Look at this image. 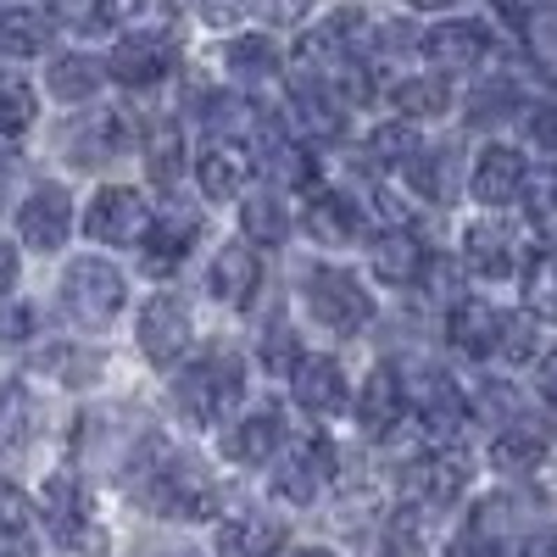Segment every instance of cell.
<instances>
[{
    "label": "cell",
    "instance_id": "6da1fadb",
    "mask_svg": "<svg viewBox=\"0 0 557 557\" xmlns=\"http://www.w3.org/2000/svg\"><path fill=\"white\" fill-rule=\"evenodd\" d=\"M123 491L139 502V507H151L157 519H178V524H201L218 513V485L212 474L201 469L196 457H184L173 451L157 430H146L134 441V451L123 457Z\"/></svg>",
    "mask_w": 557,
    "mask_h": 557
},
{
    "label": "cell",
    "instance_id": "7a4b0ae2",
    "mask_svg": "<svg viewBox=\"0 0 557 557\" xmlns=\"http://www.w3.org/2000/svg\"><path fill=\"white\" fill-rule=\"evenodd\" d=\"M246 396V368L235 351H201L196 362L178 368L173 380V407L190 418L196 430H212V424H228V412L240 407Z\"/></svg>",
    "mask_w": 557,
    "mask_h": 557
},
{
    "label": "cell",
    "instance_id": "3957f363",
    "mask_svg": "<svg viewBox=\"0 0 557 557\" xmlns=\"http://www.w3.org/2000/svg\"><path fill=\"white\" fill-rule=\"evenodd\" d=\"M39 519H45V530H51V541H57L62 552H73V557H107V552H112V535H107V524L96 519L89 485H84V474H73V469H57L51 480H45V491H39Z\"/></svg>",
    "mask_w": 557,
    "mask_h": 557
},
{
    "label": "cell",
    "instance_id": "277c9868",
    "mask_svg": "<svg viewBox=\"0 0 557 557\" xmlns=\"http://www.w3.org/2000/svg\"><path fill=\"white\" fill-rule=\"evenodd\" d=\"M128 285L123 273L107 257H73L62 273V312L78 323V330H107V323L123 312Z\"/></svg>",
    "mask_w": 557,
    "mask_h": 557
},
{
    "label": "cell",
    "instance_id": "5b68a950",
    "mask_svg": "<svg viewBox=\"0 0 557 557\" xmlns=\"http://www.w3.org/2000/svg\"><path fill=\"white\" fill-rule=\"evenodd\" d=\"M301 301H307V312L323 323V330H335V335H357L362 323H374V296L362 290V278L346 273V268H330V262L307 268Z\"/></svg>",
    "mask_w": 557,
    "mask_h": 557
},
{
    "label": "cell",
    "instance_id": "8992f818",
    "mask_svg": "<svg viewBox=\"0 0 557 557\" xmlns=\"http://www.w3.org/2000/svg\"><path fill=\"white\" fill-rule=\"evenodd\" d=\"M469 480H474V469L457 446H430L401 469V502H412V507H424V513L441 519L446 507L469 491Z\"/></svg>",
    "mask_w": 557,
    "mask_h": 557
},
{
    "label": "cell",
    "instance_id": "52a82bcc",
    "mask_svg": "<svg viewBox=\"0 0 557 557\" xmlns=\"http://www.w3.org/2000/svg\"><path fill=\"white\" fill-rule=\"evenodd\" d=\"M112 84L123 89H157L173 67H178V39L162 34V28H139L128 39H117V51L101 62Z\"/></svg>",
    "mask_w": 557,
    "mask_h": 557
},
{
    "label": "cell",
    "instance_id": "ba28073f",
    "mask_svg": "<svg viewBox=\"0 0 557 557\" xmlns=\"http://www.w3.org/2000/svg\"><path fill=\"white\" fill-rule=\"evenodd\" d=\"M330 480H335V446L323 435L290 446L285 457L273 462V496L290 502V507H312L323 491H330Z\"/></svg>",
    "mask_w": 557,
    "mask_h": 557
},
{
    "label": "cell",
    "instance_id": "9c48e42d",
    "mask_svg": "<svg viewBox=\"0 0 557 557\" xmlns=\"http://www.w3.org/2000/svg\"><path fill=\"white\" fill-rule=\"evenodd\" d=\"M190 307H184L173 290H157L146 307H139V351H146V362L157 368H178V357L190 351Z\"/></svg>",
    "mask_w": 557,
    "mask_h": 557
},
{
    "label": "cell",
    "instance_id": "30bf717a",
    "mask_svg": "<svg viewBox=\"0 0 557 557\" xmlns=\"http://www.w3.org/2000/svg\"><path fill=\"white\" fill-rule=\"evenodd\" d=\"M151 223V207L139 190H128V184H107V190L89 196V212H84V235L96 246H134L139 235H146Z\"/></svg>",
    "mask_w": 557,
    "mask_h": 557
},
{
    "label": "cell",
    "instance_id": "8fae6325",
    "mask_svg": "<svg viewBox=\"0 0 557 557\" xmlns=\"http://www.w3.org/2000/svg\"><path fill=\"white\" fill-rule=\"evenodd\" d=\"M73 235V196L62 184H39L28 190V201L17 207V240L28 251H62Z\"/></svg>",
    "mask_w": 557,
    "mask_h": 557
},
{
    "label": "cell",
    "instance_id": "7c38bea8",
    "mask_svg": "<svg viewBox=\"0 0 557 557\" xmlns=\"http://www.w3.org/2000/svg\"><path fill=\"white\" fill-rule=\"evenodd\" d=\"M196 240H201V218L168 207V212H157L146 223V235H139V262H146V273L168 278V273L184 268V257L196 251Z\"/></svg>",
    "mask_w": 557,
    "mask_h": 557
},
{
    "label": "cell",
    "instance_id": "4fadbf2b",
    "mask_svg": "<svg viewBox=\"0 0 557 557\" xmlns=\"http://www.w3.org/2000/svg\"><path fill=\"white\" fill-rule=\"evenodd\" d=\"M469 190H474V201L491 207V212L513 207V201L530 190V162H524V151H513V146H485V151L474 157Z\"/></svg>",
    "mask_w": 557,
    "mask_h": 557
},
{
    "label": "cell",
    "instance_id": "5bb4252c",
    "mask_svg": "<svg viewBox=\"0 0 557 557\" xmlns=\"http://www.w3.org/2000/svg\"><path fill=\"white\" fill-rule=\"evenodd\" d=\"M418 51L446 73H474L491 57V28L480 17H451V23H435L424 39H418Z\"/></svg>",
    "mask_w": 557,
    "mask_h": 557
},
{
    "label": "cell",
    "instance_id": "9a60e30c",
    "mask_svg": "<svg viewBox=\"0 0 557 557\" xmlns=\"http://www.w3.org/2000/svg\"><path fill=\"white\" fill-rule=\"evenodd\" d=\"M278 441H285V412L268 401V407L240 412L235 424H223L218 451H223L228 462H240V469H257V462H268V457L278 451Z\"/></svg>",
    "mask_w": 557,
    "mask_h": 557
},
{
    "label": "cell",
    "instance_id": "2e32d148",
    "mask_svg": "<svg viewBox=\"0 0 557 557\" xmlns=\"http://www.w3.org/2000/svg\"><path fill=\"white\" fill-rule=\"evenodd\" d=\"M401 412H407V380L396 374V362H374L368 380L357 385V424H362V435L385 441L401 424Z\"/></svg>",
    "mask_w": 557,
    "mask_h": 557
},
{
    "label": "cell",
    "instance_id": "e0dca14e",
    "mask_svg": "<svg viewBox=\"0 0 557 557\" xmlns=\"http://www.w3.org/2000/svg\"><path fill=\"white\" fill-rule=\"evenodd\" d=\"M290 396H296V407L301 412H312V418H335L341 407H346V368L335 362V357H307L301 351V362L290 368Z\"/></svg>",
    "mask_w": 557,
    "mask_h": 557
},
{
    "label": "cell",
    "instance_id": "ac0fdd59",
    "mask_svg": "<svg viewBox=\"0 0 557 557\" xmlns=\"http://www.w3.org/2000/svg\"><path fill=\"white\" fill-rule=\"evenodd\" d=\"M62 151L73 168H101L112 157L128 151V117L123 112H89L84 123H73L62 134Z\"/></svg>",
    "mask_w": 557,
    "mask_h": 557
},
{
    "label": "cell",
    "instance_id": "d6986e66",
    "mask_svg": "<svg viewBox=\"0 0 557 557\" xmlns=\"http://www.w3.org/2000/svg\"><path fill=\"white\" fill-rule=\"evenodd\" d=\"M207 290H212V301H223V307H235V312H246L251 307V296L262 290V257L246 246V240H235V246H223L218 257H212V273H207Z\"/></svg>",
    "mask_w": 557,
    "mask_h": 557
},
{
    "label": "cell",
    "instance_id": "ffe728a7",
    "mask_svg": "<svg viewBox=\"0 0 557 557\" xmlns=\"http://www.w3.org/2000/svg\"><path fill=\"white\" fill-rule=\"evenodd\" d=\"M290 112H296V123L312 139H341L346 134V96H341L335 84L312 78V73L290 78Z\"/></svg>",
    "mask_w": 557,
    "mask_h": 557
},
{
    "label": "cell",
    "instance_id": "44dd1931",
    "mask_svg": "<svg viewBox=\"0 0 557 557\" xmlns=\"http://www.w3.org/2000/svg\"><path fill=\"white\" fill-rule=\"evenodd\" d=\"M368 262H374L380 285H418L424 268H430V251H424V240H418L412 228L391 223V228L374 235V246H368Z\"/></svg>",
    "mask_w": 557,
    "mask_h": 557
},
{
    "label": "cell",
    "instance_id": "7402d4cb",
    "mask_svg": "<svg viewBox=\"0 0 557 557\" xmlns=\"http://www.w3.org/2000/svg\"><path fill=\"white\" fill-rule=\"evenodd\" d=\"M45 430V407L23 380H0V457H23Z\"/></svg>",
    "mask_w": 557,
    "mask_h": 557
},
{
    "label": "cell",
    "instance_id": "603a6c76",
    "mask_svg": "<svg viewBox=\"0 0 557 557\" xmlns=\"http://www.w3.org/2000/svg\"><path fill=\"white\" fill-rule=\"evenodd\" d=\"M196 178H201V196L207 201H235L251 178V162L235 139H212V146L196 157Z\"/></svg>",
    "mask_w": 557,
    "mask_h": 557
},
{
    "label": "cell",
    "instance_id": "cb8c5ba5",
    "mask_svg": "<svg viewBox=\"0 0 557 557\" xmlns=\"http://www.w3.org/2000/svg\"><path fill=\"white\" fill-rule=\"evenodd\" d=\"M412 396H418V418H424V430L435 435V446H446V435H457L462 424H469V407H462V396L446 374H424L407 391V401Z\"/></svg>",
    "mask_w": 557,
    "mask_h": 557
},
{
    "label": "cell",
    "instance_id": "d4e9b609",
    "mask_svg": "<svg viewBox=\"0 0 557 557\" xmlns=\"http://www.w3.org/2000/svg\"><path fill=\"white\" fill-rule=\"evenodd\" d=\"M218 557H278L285 552V524L262 519V513H240V519H223L212 535Z\"/></svg>",
    "mask_w": 557,
    "mask_h": 557
},
{
    "label": "cell",
    "instance_id": "484cf974",
    "mask_svg": "<svg viewBox=\"0 0 557 557\" xmlns=\"http://www.w3.org/2000/svg\"><path fill=\"white\" fill-rule=\"evenodd\" d=\"M362 228V207L341 190H312L307 196V235L318 246H351Z\"/></svg>",
    "mask_w": 557,
    "mask_h": 557
},
{
    "label": "cell",
    "instance_id": "4316f807",
    "mask_svg": "<svg viewBox=\"0 0 557 557\" xmlns=\"http://www.w3.org/2000/svg\"><path fill=\"white\" fill-rule=\"evenodd\" d=\"M57 39V17L45 7H7L0 12V57H45Z\"/></svg>",
    "mask_w": 557,
    "mask_h": 557
},
{
    "label": "cell",
    "instance_id": "83f0119b",
    "mask_svg": "<svg viewBox=\"0 0 557 557\" xmlns=\"http://www.w3.org/2000/svg\"><path fill=\"white\" fill-rule=\"evenodd\" d=\"M496 330H502V312L491 301H451V318H446V335L462 357H491L496 351Z\"/></svg>",
    "mask_w": 557,
    "mask_h": 557
},
{
    "label": "cell",
    "instance_id": "f1b7e54d",
    "mask_svg": "<svg viewBox=\"0 0 557 557\" xmlns=\"http://www.w3.org/2000/svg\"><path fill=\"white\" fill-rule=\"evenodd\" d=\"M430 541H435V513L412 502H396L391 519L380 524V557H424Z\"/></svg>",
    "mask_w": 557,
    "mask_h": 557
},
{
    "label": "cell",
    "instance_id": "f546056e",
    "mask_svg": "<svg viewBox=\"0 0 557 557\" xmlns=\"http://www.w3.org/2000/svg\"><path fill=\"white\" fill-rule=\"evenodd\" d=\"M407 178H412V190L424 196V201L451 207V201H457V178H462L457 151H451V146H430V151H418V157L407 162Z\"/></svg>",
    "mask_w": 557,
    "mask_h": 557
},
{
    "label": "cell",
    "instance_id": "4dcf8cb0",
    "mask_svg": "<svg viewBox=\"0 0 557 557\" xmlns=\"http://www.w3.org/2000/svg\"><path fill=\"white\" fill-rule=\"evenodd\" d=\"M107 84V67L96 62V57H57L51 67H45V89H51L57 101H67V107H84L96 89Z\"/></svg>",
    "mask_w": 557,
    "mask_h": 557
},
{
    "label": "cell",
    "instance_id": "1f68e13d",
    "mask_svg": "<svg viewBox=\"0 0 557 557\" xmlns=\"http://www.w3.org/2000/svg\"><path fill=\"white\" fill-rule=\"evenodd\" d=\"M240 228H246V246H251V251H257V246L278 251V246L290 240V207L262 190V196L240 201Z\"/></svg>",
    "mask_w": 557,
    "mask_h": 557
},
{
    "label": "cell",
    "instance_id": "d6a6232c",
    "mask_svg": "<svg viewBox=\"0 0 557 557\" xmlns=\"http://www.w3.org/2000/svg\"><path fill=\"white\" fill-rule=\"evenodd\" d=\"M462 268H469L474 278H507L513 273V246H507L502 228L474 223L469 235H462Z\"/></svg>",
    "mask_w": 557,
    "mask_h": 557
},
{
    "label": "cell",
    "instance_id": "836d02e7",
    "mask_svg": "<svg viewBox=\"0 0 557 557\" xmlns=\"http://www.w3.org/2000/svg\"><path fill=\"white\" fill-rule=\"evenodd\" d=\"M257 146H262V173H268V178H278V184H307V178H312L307 146H296L285 128L268 123V128L257 134Z\"/></svg>",
    "mask_w": 557,
    "mask_h": 557
},
{
    "label": "cell",
    "instance_id": "e575fe53",
    "mask_svg": "<svg viewBox=\"0 0 557 557\" xmlns=\"http://www.w3.org/2000/svg\"><path fill=\"white\" fill-rule=\"evenodd\" d=\"M223 73L240 78V84H268L278 73V51L262 34H240V39L223 45Z\"/></svg>",
    "mask_w": 557,
    "mask_h": 557
},
{
    "label": "cell",
    "instance_id": "d590c367",
    "mask_svg": "<svg viewBox=\"0 0 557 557\" xmlns=\"http://www.w3.org/2000/svg\"><path fill=\"white\" fill-rule=\"evenodd\" d=\"M146 173H151V184H162V190H173L178 173H184V134H178L173 117L146 128Z\"/></svg>",
    "mask_w": 557,
    "mask_h": 557
},
{
    "label": "cell",
    "instance_id": "8d00e7d4",
    "mask_svg": "<svg viewBox=\"0 0 557 557\" xmlns=\"http://www.w3.org/2000/svg\"><path fill=\"white\" fill-rule=\"evenodd\" d=\"M541 462H546V441L524 424H507L491 441V469H502V474H535Z\"/></svg>",
    "mask_w": 557,
    "mask_h": 557
},
{
    "label": "cell",
    "instance_id": "74e56055",
    "mask_svg": "<svg viewBox=\"0 0 557 557\" xmlns=\"http://www.w3.org/2000/svg\"><path fill=\"white\" fill-rule=\"evenodd\" d=\"M391 101L407 117H441L451 107V84H446V73H412L391 89Z\"/></svg>",
    "mask_w": 557,
    "mask_h": 557
},
{
    "label": "cell",
    "instance_id": "f35d334b",
    "mask_svg": "<svg viewBox=\"0 0 557 557\" xmlns=\"http://www.w3.org/2000/svg\"><path fill=\"white\" fill-rule=\"evenodd\" d=\"M418 151H424V139H418V128L412 123H380L374 134H368V162L374 168H407Z\"/></svg>",
    "mask_w": 557,
    "mask_h": 557
},
{
    "label": "cell",
    "instance_id": "ab89813d",
    "mask_svg": "<svg viewBox=\"0 0 557 557\" xmlns=\"http://www.w3.org/2000/svg\"><path fill=\"white\" fill-rule=\"evenodd\" d=\"M34 112H39L34 89L17 73H0V134H23L34 123Z\"/></svg>",
    "mask_w": 557,
    "mask_h": 557
},
{
    "label": "cell",
    "instance_id": "60d3db41",
    "mask_svg": "<svg viewBox=\"0 0 557 557\" xmlns=\"http://www.w3.org/2000/svg\"><path fill=\"white\" fill-rule=\"evenodd\" d=\"M39 368H45L51 380H62V385H89V380L101 374V357H96V351H67V346H51V351L39 357Z\"/></svg>",
    "mask_w": 557,
    "mask_h": 557
},
{
    "label": "cell",
    "instance_id": "b9f144b4",
    "mask_svg": "<svg viewBox=\"0 0 557 557\" xmlns=\"http://www.w3.org/2000/svg\"><path fill=\"white\" fill-rule=\"evenodd\" d=\"M496 357H502V362H530V357H535V323H530L524 312H502Z\"/></svg>",
    "mask_w": 557,
    "mask_h": 557
},
{
    "label": "cell",
    "instance_id": "7bdbcfd3",
    "mask_svg": "<svg viewBox=\"0 0 557 557\" xmlns=\"http://www.w3.org/2000/svg\"><path fill=\"white\" fill-rule=\"evenodd\" d=\"M301 362V346H296V335L285 330V323H273V330H262V368L273 380H290V368Z\"/></svg>",
    "mask_w": 557,
    "mask_h": 557
},
{
    "label": "cell",
    "instance_id": "ee69618b",
    "mask_svg": "<svg viewBox=\"0 0 557 557\" xmlns=\"http://www.w3.org/2000/svg\"><path fill=\"white\" fill-rule=\"evenodd\" d=\"M469 107H474V112H469L474 123H496V117H513V107H519V89H513V78H496V84H480Z\"/></svg>",
    "mask_w": 557,
    "mask_h": 557
},
{
    "label": "cell",
    "instance_id": "f6af8a7d",
    "mask_svg": "<svg viewBox=\"0 0 557 557\" xmlns=\"http://www.w3.org/2000/svg\"><path fill=\"white\" fill-rule=\"evenodd\" d=\"M524 285H530V307H535V318H557V257H535Z\"/></svg>",
    "mask_w": 557,
    "mask_h": 557
},
{
    "label": "cell",
    "instance_id": "bcb514c9",
    "mask_svg": "<svg viewBox=\"0 0 557 557\" xmlns=\"http://www.w3.org/2000/svg\"><path fill=\"white\" fill-rule=\"evenodd\" d=\"M39 330V312L28 301H0V346H28Z\"/></svg>",
    "mask_w": 557,
    "mask_h": 557
},
{
    "label": "cell",
    "instance_id": "7dc6e473",
    "mask_svg": "<svg viewBox=\"0 0 557 557\" xmlns=\"http://www.w3.org/2000/svg\"><path fill=\"white\" fill-rule=\"evenodd\" d=\"M530 223H535V235L557 240V173L546 184H535V201H530Z\"/></svg>",
    "mask_w": 557,
    "mask_h": 557
},
{
    "label": "cell",
    "instance_id": "c3c4849f",
    "mask_svg": "<svg viewBox=\"0 0 557 557\" xmlns=\"http://www.w3.org/2000/svg\"><path fill=\"white\" fill-rule=\"evenodd\" d=\"M240 7H246V17H257V23H301L312 0H240Z\"/></svg>",
    "mask_w": 557,
    "mask_h": 557
},
{
    "label": "cell",
    "instance_id": "681fc988",
    "mask_svg": "<svg viewBox=\"0 0 557 557\" xmlns=\"http://www.w3.org/2000/svg\"><path fill=\"white\" fill-rule=\"evenodd\" d=\"M446 557H507V546H502V541H491V535H480V530H469V524H462V530L451 535Z\"/></svg>",
    "mask_w": 557,
    "mask_h": 557
},
{
    "label": "cell",
    "instance_id": "f907efd6",
    "mask_svg": "<svg viewBox=\"0 0 557 557\" xmlns=\"http://www.w3.org/2000/svg\"><path fill=\"white\" fill-rule=\"evenodd\" d=\"M157 12V0H96L101 23H146Z\"/></svg>",
    "mask_w": 557,
    "mask_h": 557
},
{
    "label": "cell",
    "instance_id": "816d5d0a",
    "mask_svg": "<svg viewBox=\"0 0 557 557\" xmlns=\"http://www.w3.org/2000/svg\"><path fill=\"white\" fill-rule=\"evenodd\" d=\"M530 39H535V57H541L546 67H557V7L530 23Z\"/></svg>",
    "mask_w": 557,
    "mask_h": 557
},
{
    "label": "cell",
    "instance_id": "f5cc1de1",
    "mask_svg": "<svg viewBox=\"0 0 557 557\" xmlns=\"http://www.w3.org/2000/svg\"><path fill=\"white\" fill-rule=\"evenodd\" d=\"M496 12L507 17V23H519V28H530L541 12H552V0H496Z\"/></svg>",
    "mask_w": 557,
    "mask_h": 557
},
{
    "label": "cell",
    "instance_id": "db71d44e",
    "mask_svg": "<svg viewBox=\"0 0 557 557\" xmlns=\"http://www.w3.org/2000/svg\"><path fill=\"white\" fill-rule=\"evenodd\" d=\"M0 524H7V530H28V502L7 480H0Z\"/></svg>",
    "mask_w": 557,
    "mask_h": 557
},
{
    "label": "cell",
    "instance_id": "11a10c76",
    "mask_svg": "<svg viewBox=\"0 0 557 557\" xmlns=\"http://www.w3.org/2000/svg\"><path fill=\"white\" fill-rule=\"evenodd\" d=\"M535 396L557 407V346L541 351V362H535Z\"/></svg>",
    "mask_w": 557,
    "mask_h": 557
},
{
    "label": "cell",
    "instance_id": "9f6ffc18",
    "mask_svg": "<svg viewBox=\"0 0 557 557\" xmlns=\"http://www.w3.org/2000/svg\"><path fill=\"white\" fill-rule=\"evenodd\" d=\"M513 557H557V535H535V530H524V535L513 541Z\"/></svg>",
    "mask_w": 557,
    "mask_h": 557
},
{
    "label": "cell",
    "instance_id": "6f0895ef",
    "mask_svg": "<svg viewBox=\"0 0 557 557\" xmlns=\"http://www.w3.org/2000/svg\"><path fill=\"white\" fill-rule=\"evenodd\" d=\"M0 557H34V535H28V530H7V524H0Z\"/></svg>",
    "mask_w": 557,
    "mask_h": 557
},
{
    "label": "cell",
    "instance_id": "680465c9",
    "mask_svg": "<svg viewBox=\"0 0 557 557\" xmlns=\"http://www.w3.org/2000/svg\"><path fill=\"white\" fill-rule=\"evenodd\" d=\"M190 7H196L212 28H223V23H228V12H235V0H190Z\"/></svg>",
    "mask_w": 557,
    "mask_h": 557
},
{
    "label": "cell",
    "instance_id": "91938a15",
    "mask_svg": "<svg viewBox=\"0 0 557 557\" xmlns=\"http://www.w3.org/2000/svg\"><path fill=\"white\" fill-rule=\"evenodd\" d=\"M17 285V251L12 246H0V296H7Z\"/></svg>",
    "mask_w": 557,
    "mask_h": 557
},
{
    "label": "cell",
    "instance_id": "94428289",
    "mask_svg": "<svg viewBox=\"0 0 557 557\" xmlns=\"http://www.w3.org/2000/svg\"><path fill=\"white\" fill-rule=\"evenodd\" d=\"M134 557H196V552L190 546H168V541H146Z\"/></svg>",
    "mask_w": 557,
    "mask_h": 557
},
{
    "label": "cell",
    "instance_id": "6125c7cd",
    "mask_svg": "<svg viewBox=\"0 0 557 557\" xmlns=\"http://www.w3.org/2000/svg\"><path fill=\"white\" fill-rule=\"evenodd\" d=\"M407 7H418V12H446V7H457V0H407Z\"/></svg>",
    "mask_w": 557,
    "mask_h": 557
},
{
    "label": "cell",
    "instance_id": "be15d7a7",
    "mask_svg": "<svg viewBox=\"0 0 557 557\" xmlns=\"http://www.w3.org/2000/svg\"><path fill=\"white\" fill-rule=\"evenodd\" d=\"M290 557H335V552H330V546H296Z\"/></svg>",
    "mask_w": 557,
    "mask_h": 557
}]
</instances>
